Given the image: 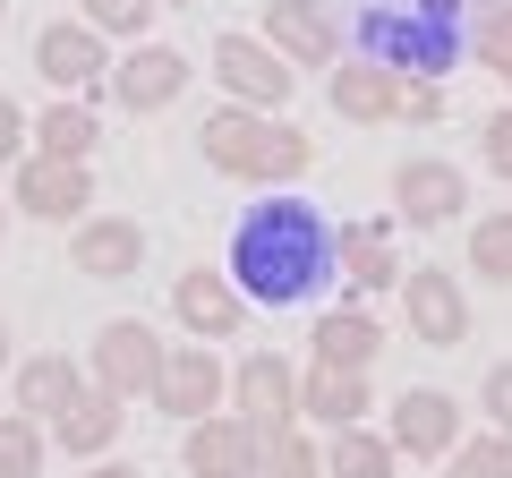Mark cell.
I'll return each mask as SVG.
<instances>
[{"label": "cell", "instance_id": "6da1fadb", "mask_svg": "<svg viewBox=\"0 0 512 478\" xmlns=\"http://www.w3.org/2000/svg\"><path fill=\"white\" fill-rule=\"evenodd\" d=\"M222 274H231L239 299H256V308H299V299H316L325 274H333L325 214L299 205V197H265L231 231V265H222Z\"/></svg>", "mask_w": 512, "mask_h": 478}, {"label": "cell", "instance_id": "7a4b0ae2", "mask_svg": "<svg viewBox=\"0 0 512 478\" xmlns=\"http://www.w3.org/2000/svg\"><path fill=\"white\" fill-rule=\"evenodd\" d=\"M197 146H205V163H214L222 180H248V188H291L299 171L316 163L308 129H291V120H274V111H248V103H222L197 129Z\"/></svg>", "mask_w": 512, "mask_h": 478}, {"label": "cell", "instance_id": "3957f363", "mask_svg": "<svg viewBox=\"0 0 512 478\" xmlns=\"http://www.w3.org/2000/svg\"><path fill=\"white\" fill-rule=\"evenodd\" d=\"M231 402H239V419H248L256 444L291 436V427H299V376H291V359H282V350H256V359H239Z\"/></svg>", "mask_w": 512, "mask_h": 478}, {"label": "cell", "instance_id": "277c9868", "mask_svg": "<svg viewBox=\"0 0 512 478\" xmlns=\"http://www.w3.org/2000/svg\"><path fill=\"white\" fill-rule=\"evenodd\" d=\"M214 77H222V94L231 103H248V111H282L291 103V60L274 52V43H256V35H214Z\"/></svg>", "mask_w": 512, "mask_h": 478}, {"label": "cell", "instance_id": "5b68a950", "mask_svg": "<svg viewBox=\"0 0 512 478\" xmlns=\"http://www.w3.org/2000/svg\"><path fill=\"white\" fill-rule=\"evenodd\" d=\"M163 350H171V342H154V325L120 316V325H103V333H94L86 376H94L103 393H120V402H137V393H154V376H163Z\"/></svg>", "mask_w": 512, "mask_h": 478}, {"label": "cell", "instance_id": "8992f818", "mask_svg": "<svg viewBox=\"0 0 512 478\" xmlns=\"http://www.w3.org/2000/svg\"><path fill=\"white\" fill-rule=\"evenodd\" d=\"M35 69H43V86H60V94H111V52H103V35H94L86 18H52L35 35Z\"/></svg>", "mask_w": 512, "mask_h": 478}, {"label": "cell", "instance_id": "52a82bcc", "mask_svg": "<svg viewBox=\"0 0 512 478\" xmlns=\"http://www.w3.org/2000/svg\"><path fill=\"white\" fill-rule=\"evenodd\" d=\"M9 205H18V214H35V222H86L94 180H86V163H60V154H26V163L9 171Z\"/></svg>", "mask_w": 512, "mask_h": 478}, {"label": "cell", "instance_id": "ba28073f", "mask_svg": "<svg viewBox=\"0 0 512 478\" xmlns=\"http://www.w3.org/2000/svg\"><path fill=\"white\" fill-rule=\"evenodd\" d=\"M222 393H231V376H222L214 342H171V350H163V376H154V410H171V419H214Z\"/></svg>", "mask_w": 512, "mask_h": 478}, {"label": "cell", "instance_id": "9c48e42d", "mask_svg": "<svg viewBox=\"0 0 512 478\" xmlns=\"http://www.w3.org/2000/svg\"><path fill=\"white\" fill-rule=\"evenodd\" d=\"M470 205V180H461V163H436V154H410L402 171H393V214L410 222V231H444V222Z\"/></svg>", "mask_w": 512, "mask_h": 478}, {"label": "cell", "instance_id": "30bf717a", "mask_svg": "<svg viewBox=\"0 0 512 478\" xmlns=\"http://www.w3.org/2000/svg\"><path fill=\"white\" fill-rule=\"evenodd\" d=\"M402 316H410V333H419L427 350H461L470 342V299H461V282L444 274V265L402 274Z\"/></svg>", "mask_w": 512, "mask_h": 478}, {"label": "cell", "instance_id": "8fae6325", "mask_svg": "<svg viewBox=\"0 0 512 478\" xmlns=\"http://www.w3.org/2000/svg\"><path fill=\"white\" fill-rule=\"evenodd\" d=\"M171 316L188 325V342H231L239 316H248V299H239L231 274H214V265H188V274L171 282Z\"/></svg>", "mask_w": 512, "mask_h": 478}, {"label": "cell", "instance_id": "7c38bea8", "mask_svg": "<svg viewBox=\"0 0 512 478\" xmlns=\"http://www.w3.org/2000/svg\"><path fill=\"white\" fill-rule=\"evenodd\" d=\"M265 43L299 69H333L342 60V26H333L325 0H265Z\"/></svg>", "mask_w": 512, "mask_h": 478}, {"label": "cell", "instance_id": "4fadbf2b", "mask_svg": "<svg viewBox=\"0 0 512 478\" xmlns=\"http://www.w3.org/2000/svg\"><path fill=\"white\" fill-rule=\"evenodd\" d=\"M453 444H461V402H453V393L410 385L402 402H393V453H410V461H444Z\"/></svg>", "mask_w": 512, "mask_h": 478}, {"label": "cell", "instance_id": "5bb4252c", "mask_svg": "<svg viewBox=\"0 0 512 478\" xmlns=\"http://www.w3.org/2000/svg\"><path fill=\"white\" fill-rule=\"evenodd\" d=\"M69 265L94 274V282H128L137 265H146V231H137L128 214H86L77 239H69Z\"/></svg>", "mask_w": 512, "mask_h": 478}, {"label": "cell", "instance_id": "9a60e30c", "mask_svg": "<svg viewBox=\"0 0 512 478\" xmlns=\"http://www.w3.org/2000/svg\"><path fill=\"white\" fill-rule=\"evenodd\" d=\"M402 86H410V77H402V69H384V60H342V69L325 77L333 111H342V120H359V129H376V120H402Z\"/></svg>", "mask_w": 512, "mask_h": 478}, {"label": "cell", "instance_id": "2e32d148", "mask_svg": "<svg viewBox=\"0 0 512 478\" xmlns=\"http://www.w3.org/2000/svg\"><path fill=\"white\" fill-rule=\"evenodd\" d=\"M188 478H256V436L239 410H214V419H188Z\"/></svg>", "mask_w": 512, "mask_h": 478}, {"label": "cell", "instance_id": "e0dca14e", "mask_svg": "<svg viewBox=\"0 0 512 478\" xmlns=\"http://www.w3.org/2000/svg\"><path fill=\"white\" fill-rule=\"evenodd\" d=\"M86 385H94V376L77 368L69 350H35L26 368H9V393H18V410H26V419H43V427H52V419H60V410H69Z\"/></svg>", "mask_w": 512, "mask_h": 478}, {"label": "cell", "instance_id": "ac0fdd59", "mask_svg": "<svg viewBox=\"0 0 512 478\" xmlns=\"http://www.w3.org/2000/svg\"><path fill=\"white\" fill-rule=\"evenodd\" d=\"M180 86H188V52H171V43H137V52L111 69V94H120V111H163Z\"/></svg>", "mask_w": 512, "mask_h": 478}, {"label": "cell", "instance_id": "d6986e66", "mask_svg": "<svg viewBox=\"0 0 512 478\" xmlns=\"http://www.w3.org/2000/svg\"><path fill=\"white\" fill-rule=\"evenodd\" d=\"M333 274H342L350 291H393V274H402L393 222H342V231H333Z\"/></svg>", "mask_w": 512, "mask_h": 478}, {"label": "cell", "instance_id": "ffe728a7", "mask_svg": "<svg viewBox=\"0 0 512 478\" xmlns=\"http://www.w3.org/2000/svg\"><path fill=\"white\" fill-rule=\"evenodd\" d=\"M120 419H128V402H120V393L86 385V393H77V402L52 419V444H60V453H77V461H103L111 444H120Z\"/></svg>", "mask_w": 512, "mask_h": 478}, {"label": "cell", "instance_id": "44dd1931", "mask_svg": "<svg viewBox=\"0 0 512 478\" xmlns=\"http://www.w3.org/2000/svg\"><path fill=\"white\" fill-rule=\"evenodd\" d=\"M384 350V325L367 308H325V325H316V368H342V376H367Z\"/></svg>", "mask_w": 512, "mask_h": 478}, {"label": "cell", "instance_id": "7402d4cb", "mask_svg": "<svg viewBox=\"0 0 512 478\" xmlns=\"http://www.w3.org/2000/svg\"><path fill=\"white\" fill-rule=\"evenodd\" d=\"M299 419H316V427H359V419H367V376L308 368V376H299Z\"/></svg>", "mask_w": 512, "mask_h": 478}, {"label": "cell", "instance_id": "603a6c76", "mask_svg": "<svg viewBox=\"0 0 512 478\" xmlns=\"http://www.w3.org/2000/svg\"><path fill=\"white\" fill-rule=\"evenodd\" d=\"M103 146V120H94L86 103H52L35 120V154H60V163H86V154Z\"/></svg>", "mask_w": 512, "mask_h": 478}, {"label": "cell", "instance_id": "cb8c5ba5", "mask_svg": "<svg viewBox=\"0 0 512 478\" xmlns=\"http://www.w3.org/2000/svg\"><path fill=\"white\" fill-rule=\"evenodd\" d=\"M325 478H393V436H367V427H333Z\"/></svg>", "mask_w": 512, "mask_h": 478}, {"label": "cell", "instance_id": "d4e9b609", "mask_svg": "<svg viewBox=\"0 0 512 478\" xmlns=\"http://www.w3.org/2000/svg\"><path fill=\"white\" fill-rule=\"evenodd\" d=\"M470 274L512 282V205H495V214L470 222Z\"/></svg>", "mask_w": 512, "mask_h": 478}, {"label": "cell", "instance_id": "484cf974", "mask_svg": "<svg viewBox=\"0 0 512 478\" xmlns=\"http://www.w3.org/2000/svg\"><path fill=\"white\" fill-rule=\"evenodd\" d=\"M444 478H512V436H504V427L461 436L453 453H444Z\"/></svg>", "mask_w": 512, "mask_h": 478}, {"label": "cell", "instance_id": "4316f807", "mask_svg": "<svg viewBox=\"0 0 512 478\" xmlns=\"http://www.w3.org/2000/svg\"><path fill=\"white\" fill-rule=\"evenodd\" d=\"M0 478H43V419L0 410Z\"/></svg>", "mask_w": 512, "mask_h": 478}, {"label": "cell", "instance_id": "83f0119b", "mask_svg": "<svg viewBox=\"0 0 512 478\" xmlns=\"http://www.w3.org/2000/svg\"><path fill=\"white\" fill-rule=\"evenodd\" d=\"M256 478H325V453H316L308 436H274V444H256Z\"/></svg>", "mask_w": 512, "mask_h": 478}, {"label": "cell", "instance_id": "f1b7e54d", "mask_svg": "<svg viewBox=\"0 0 512 478\" xmlns=\"http://www.w3.org/2000/svg\"><path fill=\"white\" fill-rule=\"evenodd\" d=\"M86 26H94V35H146L154 0H86Z\"/></svg>", "mask_w": 512, "mask_h": 478}, {"label": "cell", "instance_id": "f546056e", "mask_svg": "<svg viewBox=\"0 0 512 478\" xmlns=\"http://www.w3.org/2000/svg\"><path fill=\"white\" fill-rule=\"evenodd\" d=\"M478 60H487V69L504 77V94H512V0L478 18Z\"/></svg>", "mask_w": 512, "mask_h": 478}, {"label": "cell", "instance_id": "4dcf8cb0", "mask_svg": "<svg viewBox=\"0 0 512 478\" xmlns=\"http://www.w3.org/2000/svg\"><path fill=\"white\" fill-rule=\"evenodd\" d=\"M26 154H35V120H26V111L0 94V171H18Z\"/></svg>", "mask_w": 512, "mask_h": 478}, {"label": "cell", "instance_id": "1f68e13d", "mask_svg": "<svg viewBox=\"0 0 512 478\" xmlns=\"http://www.w3.org/2000/svg\"><path fill=\"white\" fill-rule=\"evenodd\" d=\"M478 410H487V427H504L512 436V359H495L487 385H478Z\"/></svg>", "mask_w": 512, "mask_h": 478}, {"label": "cell", "instance_id": "d6a6232c", "mask_svg": "<svg viewBox=\"0 0 512 478\" xmlns=\"http://www.w3.org/2000/svg\"><path fill=\"white\" fill-rule=\"evenodd\" d=\"M478 137H487V171H495V180H512V103L495 111V120H487Z\"/></svg>", "mask_w": 512, "mask_h": 478}, {"label": "cell", "instance_id": "836d02e7", "mask_svg": "<svg viewBox=\"0 0 512 478\" xmlns=\"http://www.w3.org/2000/svg\"><path fill=\"white\" fill-rule=\"evenodd\" d=\"M436 111H444V86L436 77H410L402 86V120H436Z\"/></svg>", "mask_w": 512, "mask_h": 478}, {"label": "cell", "instance_id": "e575fe53", "mask_svg": "<svg viewBox=\"0 0 512 478\" xmlns=\"http://www.w3.org/2000/svg\"><path fill=\"white\" fill-rule=\"evenodd\" d=\"M86 478H146V470H128V461H94Z\"/></svg>", "mask_w": 512, "mask_h": 478}, {"label": "cell", "instance_id": "d590c367", "mask_svg": "<svg viewBox=\"0 0 512 478\" xmlns=\"http://www.w3.org/2000/svg\"><path fill=\"white\" fill-rule=\"evenodd\" d=\"M0 376H9V325H0Z\"/></svg>", "mask_w": 512, "mask_h": 478}, {"label": "cell", "instance_id": "8d00e7d4", "mask_svg": "<svg viewBox=\"0 0 512 478\" xmlns=\"http://www.w3.org/2000/svg\"><path fill=\"white\" fill-rule=\"evenodd\" d=\"M9 214H18V205H9V197H0V231H9Z\"/></svg>", "mask_w": 512, "mask_h": 478}, {"label": "cell", "instance_id": "74e56055", "mask_svg": "<svg viewBox=\"0 0 512 478\" xmlns=\"http://www.w3.org/2000/svg\"><path fill=\"white\" fill-rule=\"evenodd\" d=\"M0 18H9V0H0Z\"/></svg>", "mask_w": 512, "mask_h": 478}, {"label": "cell", "instance_id": "f35d334b", "mask_svg": "<svg viewBox=\"0 0 512 478\" xmlns=\"http://www.w3.org/2000/svg\"><path fill=\"white\" fill-rule=\"evenodd\" d=\"M171 9H188V0H171Z\"/></svg>", "mask_w": 512, "mask_h": 478}]
</instances>
